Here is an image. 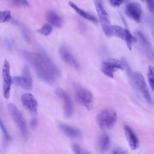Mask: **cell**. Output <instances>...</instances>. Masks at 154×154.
<instances>
[{
    "mask_svg": "<svg viewBox=\"0 0 154 154\" xmlns=\"http://www.w3.org/2000/svg\"><path fill=\"white\" fill-rule=\"evenodd\" d=\"M20 54L34 68L38 76L48 84H54L60 76L58 68L44 50L40 52L22 51Z\"/></svg>",
    "mask_w": 154,
    "mask_h": 154,
    "instance_id": "6da1fadb",
    "label": "cell"
},
{
    "mask_svg": "<svg viewBox=\"0 0 154 154\" xmlns=\"http://www.w3.org/2000/svg\"><path fill=\"white\" fill-rule=\"evenodd\" d=\"M106 35L108 37H116L125 41L129 50H131L132 44L137 42V38L134 37L130 31L119 25H111Z\"/></svg>",
    "mask_w": 154,
    "mask_h": 154,
    "instance_id": "7a4b0ae2",
    "label": "cell"
},
{
    "mask_svg": "<svg viewBox=\"0 0 154 154\" xmlns=\"http://www.w3.org/2000/svg\"><path fill=\"white\" fill-rule=\"evenodd\" d=\"M117 120L116 112L111 108L102 110L97 116L96 121L99 126L102 129L112 128Z\"/></svg>",
    "mask_w": 154,
    "mask_h": 154,
    "instance_id": "3957f363",
    "label": "cell"
},
{
    "mask_svg": "<svg viewBox=\"0 0 154 154\" xmlns=\"http://www.w3.org/2000/svg\"><path fill=\"white\" fill-rule=\"evenodd\" d=\"M7 109L11 117L15 122L18 129L20 130L23 139L26 140L28 138L27 128L22 114L16 106V105L13 103H9L7 106Z\"/></svg>",
    "mask_w": 154,
    "mask_h": 154,
    "instance_id": "277c9868",
    "label": "cell"
},
{
    "mask_svg": "<svg viewBox=\"0 0 154 154\" xmlns=\"http://www.w3.org/2000/svg\"><path fill=\"white\" fill-rule=\"evenodd\" d=\"M75 94L77 101L87 109L92 108L94 102V96L93 94L85 88L76 85L75 86Z\"/></svg>",
    "mask_w": 154,
    "mask_h": 154,
    "instance_id": "5b68a950",
    "label": "cell"
},
{
    "mask_svg": "<svg viewBox=\"0 0 154 154\" xmlns=\"http://www.w3.org/2000/svg\"><path fill=\"white\" fill-rule=\"evenodd\" d=\"M125 68V61L116 58H109L104 61L101 65V70L104 75L113 78L115 72L118 70H123Z\"/></svg>",
    "mask_w": 154,
    "mask_h": 154,
    "instance_id": "8992f818",
    "label": "cell"
},
{
    "mask_svg": "<svg viewBox=\"0 0 154 154\" xmlns=\"http://www.w3.org/2000/svg\"><path fill=\"white\" fill-rule=\"evenodd\" d=\"M132 79L135 87L138 90V91L141 93V94H142L143 97L145 99V100L149 104L153 105L154 104L153 100L150 96V94L147 87L146 83L145 82L144 78L142 75V73L140 72H137L134 73L132 75Z\"/></svg>",
    "mask_w": 154,
    "mask_h": 154,
    "instance_id": "52a82bcc",
    "label": "cell"
},
{
    "mask_svg": "<svg viewBox=\"0 0 154 154\" xmlns=\"http://www.w3.org/2000/svg\"><path fill=\"white\" fill-rule=\"evenodd\" d=\"M94 3L97 13L100 22L101 23L103 31L106 35L108 31L109 27L111 25L109 16L105 10L101 0H95Z\"/></svg>",
    "mask_w": 154,
    "mask_h": 154,
    "instance_id": "ba28073f",
    "label": "cell"
},
{
    "mask_svg": "<svg viewBox=\"0 0 154 154\" xmlns=\"http://www.w3.org/2000/svg\"><path fill=\"white\" fill-rule=\"evenodd\" d=\"M2 75L3 80V95L5 98L8 99L10 95L13 78L10 74V64L7 60H5L4 62Z\"/></svg>",
    "mask_w": 154,
    "mask_h": 154,
    "instance_id": "9c48e42d",
    "label": "cell"
},
{
    "mask_svg": "<svg viewBox=\"0 0 154 154\" xmlns=\"http://www.w3.org/2000/svg\"><path fill=\"white\" fill-rule=\"evenodd\" d=\"M13 82L23 89L27 90H31L32 88V79L28 67L25 66L22 75L13 77Z\"/></svg>",
    "mask_w": 154,
    "mask_h": 154,
    "instance_id": "30bf717a",
    "label": "cell"
},
{
    "mask_svg": "<svg viewBox=\"0 0 154 154\" xmlns=\"http://www.w3.org/2000/svg\"><path fill=\"white\" fill-rule=\"evenodd\" d=\"M55 93L63 102L64 113L65 116L66 117H71L73 113V106L69 94L61 88H57L55 90Z\"/></svg>",
    "mask_w": 154,
    "mask_h": 154,
    "instance_id": "8fae6325",
    "label": "cell"
},
{
    "mask_svg": "<svg viewBox=\"0 0 154 154\" xmlns=\"http://www.w3.org/2000/svg\"><path fill=\"white\" fill-rule=\"evenodd\" d=\"M59 53L61 60L69 66L73 67L74 69L78 70L80 68L79 64L76 58L70 52L67 46L64 45H62L59 48Z\"/></svg>",
    "mask_w": 154,
    "mask_h": 154,
    "instance_id": "7c38bea8",
    "label": "cell"
},
{
    "mask_svg": "<svg viewBox=\"0 0 154 154\" xmlns=\"http://www.w3.org/2000/svg\"><path fill=\"white\" fill-rule=\"evenodd\" d=\"M125 14L130 19L137 23H140L141 19L142 10L140 4L137 2H130L126 5Z\"/></svg>",
    "mask_w": 154,
    "mask_h": 154,
    "instance_id": "4fadbf2b",
    "label": "cell"
},
{
    "mask_svg": "<svg viewBox=\"0 0 154 154\" xmlns=\"http://www.w3.org/2000/svg\"><path fill=\"white\" fill-rule=\"evenodd\" d=\"M136 35L137 39L138 40L143 51L146 55V57L150 61L154 62V52L147 39L143 35V34L140 31L136 32Z\"/></svg>",
    "mask_w": 154,
    "mask_h": 154,
    "instance_id": "5bb4252c",
    "label": "cell"
},
{
    "mask_svg": "<svg viewBox=\"0 0 154 154\" xmlns=\"http://www.w3.org/2000/svg\"><path fill=\"white\" fill-rule=\"evenodd\" d=\"M21 102L26 109L32 113H36L38 103L37 100L32 94L29 93L23 94L21 97Z\"/></svg>",
    "mask_w": 154,
    "mask_h": 154,
    "instance_id": "9a60e30c",
    "label": "cell"
},
{
    "mask_svg": "<svg viewBox=\"0 0 154 154\" xmlns=\"http://www.w3.org/2000/svg\"><path fill=\"white\" fill-rule=\"evenodd\" d=\"M124 131L130 148L132 150L138 149L139 147V140L133 131L128 125H125Z\"/></svg>",
    "mask_w": 154,
    "mask_h": 154,
    "instance_id": "2e32d148",
    "label": "cell"
},
{
    "mask_svg": "<svg viewBox=\"0 0 154 154\" xmlns=\"http://www.w3.org/2000/svg\"><path fill=\"white\" fill-rule=\"evenodd\" d=\"M59 128L65 135L70 138H79L81 137V131L76 128L66 124H60L59 125Z\"/></svg>",
    "mask_w": 154,
    "mask_h": 154,
    "instance_id": "e0dca14e",
    "label": "cell"
},
{
    "mask_svg": "<svg viewBox=\"0 0 154 154\" xmlns=\"http://www.w3.org/2000/svg\"><path fill=\"white\" fill-rule=\"evenodd\" d=\"M46 18L50 24L55 27L61 28L63 25V22L61 17L53 11H49L46 13Z\"/></svg>",
    "mask_w": 154,
    "mask_h": 154,
    "instance_id": "ac0fdd59",
    "label": "cell"
},
{
    "mask_svg": "<svg viewBox=\"0 0 154 154\" xmlns=\"http://www.w3.org/2000/svg\"><path fill=\"white\" fill-rule=\"evenodd\" d=\"M69 5L80 16H81L82 17L88 20H90V21H91L93 22H94V23H97V19L96 18L95 16H94L93 15L86 12L85 11L83 10L82 9L80 8L79 7H78L75 3H73V2H71L70 1L69 2Z\"/></svg>",
    "mask_w": 154,
    "mask_h": 154,
    "instance_id": "d6986e66",
    "label": "cell"
},
{
    "mask_svg": "<svg viewBox=\"0 0 154 154\" xmlns=\"http://www.w3.org/2000/svg\"><path fill=\"white\" fill-rule=\"evenodd\" d=\"M109 143H110L109 138L106 134H103L100 135L97 140L98 150L100 152H106L109 146Z\"/></svg>",
    "mask_w": 154,
    "mask_h": 154,
    "instance_id": "ffe728a7",
    "label": "cell"
},
{
    "mask_svg": "<svg viewBox=\"0 0 154 154\" xmlns=\"http://www.w3.org/2000/svg\"><path fill=\"white\" fill-rule=\"evenodd\" d=\"M147 79L152 90L154 91V67L149 66L147 70Z\"/></svg>",
    "mask_w": 154,
    "mask_h": 154,
    "instance_id": "44dd1931",
    "label": "cell"
},
{
    "mask_svg": "<svg viewBox=\"0 0 154 154\" xmlns=\"http://www.w3.org/2000/svg\"><path fill=\"white\" fill-rule=\"evenodd\" d=\"M52 31V27L50 24L46 23L43 25L38 30V32H40L41 34L45 35V36H48L49 35L51 32Z\"/></svg>",
    "mask_w": 154,
    "mask_h": 154,
    "instance_id": "7402d4cb",
    "label": "cell"
},
{
    "mask_svg": "<svg viewBox=\"0 0 154 154\" xmlns=\"http://www.w3.org/2000/svg\"><path fill=\"white\" fill-rule=\"evenodd\" d=\"M11 18V12L8 10L1 11L0 12V21L1 23H4L9 21Z\"/></svg>",
    "mask_w": 154,
    "mask_h": 154,
    "instance_id": "603a6c76",
    "label": "cell"
},
{
    "mask_svg": "<svg viewBox=\"0 0 154 154\" xmlns=\"http://www.w3.org/2000/svg\"><path fill=\"white\" fill-rule=\"evenodd\" d=\"M20 28L22 35L23 36V39H25V40L26 42L29 43L31 41V36H30V34H29L28 30L24 26L20 25Z\"/></svg>",
    "mask_w": 154,
    "mask_h": 154,
    "instance_id": "cb8c5ba5",
    "label": "cell"
},
{
    "mask_svg": "<svg viewBox=\"0 0 154 154\" xmlns=\"http://www.w3.org/2000/svg\"><path fill=\"white\" fill-rule=\"evenodd\" d=\"M0 125H1V130H2V134H3V137H4V141H5V143H7L10 140V137L5 128V126L4 125L2 121H1V123H0Z\"/></svg>",
    "mask_w": 154,
    "mask_h": 154,
    "instance_id": "d4e9b609",
    "label": "cell"
},
{
    "mask_svg": "<svg viewBox=\"0 0 154 154\" xmlns=\"http://www.w3.org/2000/svg\"><path fill=\"white\" fill-rule=\"evenodd\" d=\"M13 4L17 6H28V3L26 0H11Z\"/></svg>",
    "mask_w": 154,
    "mask_h": 154,
    "instance_id": "484cf974",
    "label": "cell"
},
{
    "mask_svg": "<svg viewBox=\"0 0 154 154\" xmlns=\"http://www.w3.org/2000/svg\"><path fill=\"white\" fill-rule=\"evenodd\" d=\"M124 2V0H109V4L113 7H118L120 6Z\"/></svg>",
    "mask_w": 154,
    "mask_h": 154,
    "instance_id": "4316f807",
    "label": "cell"
},
{
    "mask_svg": "<svg viewBox=\"0 0 154 154\" xmlns=\"http://www.w3.org/2000/svg\"><path fill=\"white\" fill-rule=\"evenodd\" d=\"M72 150L74 152V153H86L85 152H84L82 150V149L81 148V147L76 144H74L72 146Z\"/></svg>",
    "mask_w": 154,
    "mask_h": 154,
    "instance_id": "83f0119b",
    "label": "cell"
},
{
    "mask_svg": "<svg viewBox=\"0 0 154 154\" xmlns=\"http://www.w3.org/2000/svg\"><path fill=\"white\" fill-rule=\"evenodd\" d=\"M148 8L151 13H154V0H145Z\"/></svg>",
    "mask_w": 154,
    "mask_h": 154,
    "instance_id": "f1b7e54d",
    "label": "cell"
},
{
    "mask_svg": "<svg viewBox=\"0 0 154 154\" xmlns=\"http://www.w3.org/2000/svg\"><path fill=\"white\" fill-rule=\"evenodd\" d=\"M112 153H119V154H120V153H125L126 152L123 149H122L120 147H117V148H116V149H114Z\"/></svg>",
    "mask_w": 154,
    "mask_h": 154,
    "instance_id": "f546056e",
    "label": "cell"
},
{
    "mask_svg": "<svg viewBox=\"0 0 154 154\" xmlns=\"http://www.w3.org/2000/svg\"><path fill=\"white\" fill-rule=\"evenodd\" d=\"M30 125L32 128H34L37 125V120L35 119H32L30 122Z\"/></svg>",
    "mask_w": 154,
    "mask_h": 154,
    "instance_id": "4dcf8cb0",
    "label": "cell"
},
{
    "mask_svg": "<svg viewBox=\"0 0 154 154\" xmlns=\"http://www.w3.org/2000/svg\"><path fill=\"white\" fill-rule=\"evenodd\" d=\"M140 1H143V2H144L145 0H140Z\"/></svg>",
    "mask_w": 154,
    "mask_h": 154,
    "instance_id": "1f68e13d",
    "label": "cell"
}]
</instances>
